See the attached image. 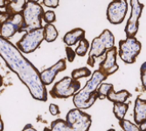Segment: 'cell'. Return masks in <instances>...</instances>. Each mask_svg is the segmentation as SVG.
Masks as SVG:
<instances>
[{"instance_id": "6da1fadb", "label": "cell", "mask_w": 146, "mask_h": 131, "mask_svg": "<svg viewBox=\"0 0 146 131\" xmlns=\"http://www.w3.org/2000/svg\"><path fill=\"white\" fill-rule=\"evenodd\" d=\"M0 56L28 88L33 99L43 102L47 100V91L40 79V72L22 55L17 46L2 36H0Z\"/></svg>"}, {"instance_id": "7a4b0ae2", "label": "cell", "mask_w": 146, "mask_h": 131, "mask_svg": "<svg viewBox=\"0 0 146 131\" xmlns=\"http://www.w3.org/2000/svg\"><path fill=\"white\" fill-rule=\"evenodd\" d=\"M107 77L101 71H95L86 85L74 94L73 101L75 107L81 110L90 108L98 99L96 91L99 85L107 79Z\"/></svg>"}, {"instance_id": "3957f363", "label": "cell", "mask_w": 146, "mask_h": 131, "mask_svg": "<svg viewBox=\"0 0 146 131\" xmlns=\"http://www.w3.org/2000/svg\"><path fill=\"white\" fill-rule=\"evenodd\" d=\"M115 47V37L111 31L109 29H105L102 33L96 38L93 40L90 50L88 52V65L91 67L95 66L96 60L99 57H102L104 54H106L109 49Z\"/></svg>"}, {"instance_id": "277c9868", "label": "cell", "mask_w": 146, "mask_h": 131, "mask_svg": "<svg viewBox=\"0 0 146 131\" xmlns=\"http://www.w3.org/2000/svg\"><path fill=\"white\" fill-rule=\"evenodd\" d=\"M21 13L24 18L25 33L43 28L42 19L45 11L41 5H39L38 3L27 2L25 4Z\"/></svg>"}, {"instance_id": "5b68a950", "label": "cell", "mask_w": 146, "mask_h": 131, "mask_svg": "<svg viewBox=\"0 0 146 131\" xmlns=\"http://www.w3.org/2000/svg\"><path fill=\"white\" fill-rule=\"evenodd\" d=\"M81 89V82L74 80L70 77H64L61 80L56 82L49 91L52 98L68 99L74 97V94Z\"/></svg>"}, {"instance_id": "8992f818", "label": "cell", "mask_w": 146, "mask_h": 131, "mask_svg": "<svg viewBox=\"0 0 146 131\" xmlns=\"http://www.w3.org/2000/svg\"><path fill=\"white\" fill-rule=\"evenodd\" d=\"M45 40L44 27L38 29H34L26 32L23 37L17 42L18 48L25 54H30L34 52L41 42Z\"/></svg>"}, {"instance_id": "52a82bcc", "label": "cell", "mask_w": 146, "mask_h": 131, "mask_svg": "<svg viewBox=\"0 0 146 131\" xmlns=\"http://www.w3.org/2000/svg\"><path fill=\"white\" fill-rule=\"evenodd\" d=\"M142 48L141 42L136 37H128L119 42L118 55L123 62L128 64L134 63Z\"/></svg>"}, {"instance_id": "ba28073f", "label": "cell", "mask_w": 146, "mask_h": 131, "mask_svg": "<svg viewBox=\"0 0 146 131\" xmlns=\"http://www.w3.org/2000/svg\"><path fill=\"white\" fill-rule=\"evenodd\" d=\"M66 121L73 131H88L92 124L91 116L79 108L69 110L67 114Z\"/></svg>"}, {"instance_id": "9c48e42d", "label": "cell", "mask_w": 146, "mask_h": 131, "mask_svg": "<svg viewBox=\"0 0 146 131\" xmlns=\"http://www.w3.org/2000/svg\"><path fill=\"white\" fill-rule=\"evenodd\" d=\"M25 32L24 18L20 13L12 14L11 17L0 26V36L9 40L10 38L14 36L16 33Z\"/></svg>"}, {"instance_id": "30bf717a", "label": "cell", "mask_w": 146, "mask_h": 131, "mask_svg": "<svg viewBox=\"0 0 146 131\" xmlns=\"http://www.w3.org/2000/svg\"><path fill=\"white\" fill-rule=\"evenodd\" d=\"M130 6H131V12L130 16L127 21L125 27V34L126 38L128 37H135L137 34L138 28H139V19L141 17L144 5L139 2V0H130Z\"/></svg>"}, {"instance_id": "8fae6325", "label": "cell", "mask_w": 146, "mask_h": 131, "mask_svg": "<svg viewBox=\"0 0 146 131\" xmlns=\"http://www.w3.org/2000/svg\"><path fill=\"white\" fill-rule=\"evenodd\" d=\"M128 11L127 0H113L107 9V19L113 25L123 22Z\"/></svg>"}, {"instance_id": "7c38bea8", "label": "cell", "mask_w": 146, "mask_h": 131, "mask_svg": "<svg viewBox=\"0 0 146 131\" xmlns=\"http://www.w3.org/2000/svg\"><path fill=\"white\" fill-rule=\"evenodd\" d=\"M116 56H117V48L113 47L112 48L109 49L105 54V59L99 64V71H101L105 76H110L115 73L119 66L116 62Z\"/></svg>"}, {"instance_id": "4fadbf2b", "label": "cell", "mask_w": 146, "mask_h": 131, "mask_svg": "<svg viewBox=\"0 0 146 131\" xmlns=\"http://www.w3.org/2000/svg\"><path fill=\"white\" fill-rule=\"evenodd\" d=\"M66 69H67V64H66L65 59L59 60L55 64L52 65V67L40 72V79L42 83L46 86L51 85L54 81L58 73L60 71H64Z\"/></svg>"}, {"instance_id": "5bb4252c", "label": "cell", "mask_w": 146, "mask_h": 131, "mask_svg": "<svg viewBox=\"0 0 146 131\" xmlns=\"http://www.w3.org/2000/svg\"><path fill=\"white\" fill-rule=\"evenodd\" d=\"M134 122L138 126L146 122V99H142L140 97H137L135 101Z\"/></svg>"}, {"instance_id": "9a60e30c", "label": "cell", "mask_w": 146, "mask_h": 131, "mask_svg": "<svg viewBox=\"0 0 146 131\" xmlns=\"http://www.w3.org/2000/svg\"><path fill=\"white\" fill-rule=\"evenodd\" d=\"M84 37H85V31L82 28H78L66 34L63 37V42L67 46L71 47L75 45Z\"/></svg>"}, {"instance_id": "2e32d148", "label": "cell", "mask_w": 146, "mask_h": 131, "mask_svg": "<svg viewBox=\"0 0 146 131\" xmlns=\"http://www.w3.org/2000/svg\"><path fill=\"white\" fill-rule=\"evenodd\" d=\"M132 95L126 90H121L117 91V93H115L113 88L109 91V93L107 95V99L113 103H122V102H125Z\"/></svg>"}, {"instance_id": "e0dca14e", "label": "cell", "mask_w": 146, "mask_h": 131, "mask_svg": "<svg viewBox=\"0 0 146 131\" xmlns=\"http://www.w3.org/2000/svg\"><path fill=\"white\" fill-rule=\"evenodd\" d=\"M43 131H73L72 128L67 122L62 119H57L51 123V128H45Z\"/></svg>"}, {"instance_id": "ac0fdd59", "label": "cell", "mask_w": 146, "mask_h": 131, "mask_svg": "<svg viewBox=\"0 0 146 131\" xmlns=\"http://www.w3.org/2000/svg\"><path fill=\"white\" fill-rule=\"evenodd\" d=\"M44 34H45V41L47 42H54L58 35V30L54 24H46L44 27Z\"/></svg>"}, {"instance_id": "d6986e66", "label": "cell", "mask_w": 146, "mask_h": 131, "mask_svg": "<svg viewBox=\"0 0 146 131\" xmlns=\"http://www.w3.org/2000/svg\"><path fill=\"white\" fill-rule=\"evenodd\" d=\"M129 109V104L126 102L122 103H114L113 112L115 118L118 121H122L124 119L125 114Z\"/></svg>"}, {"instance_id": "ffe728a7", "label": "cell", "mask_w": 146, "mask_h": 131, "mask_svg": "<svg viewBox=\"0 0 146 131\" xmlns=\"http://www.w3.org/2000/svg\"><path fill=\"white\" fill-rule=\"evenodd\" d=\"M26 3H27L26 0H15L14 3L11 4L10 5H8L5 8V11L11 15L16 14V13H20V12H22Z\"/></svg>"}, {"instance_id": "44dd1931", "label": "cell", "mask_w": 146, "mask_h": 131, "mask_svg": "<svg viewBox=\"0 0 146 131\" xmlns=\"http://www.w3.org/2000/svg\"><path fill=\"white\" fill-rule=\"evenodd\" d=\"M89 42L87 40V39L84 37L82 38L81 41L79 42V45L78 47L76 48V49L74 50L75 51V53L77 56H85L86 54L88 53V50L89 48Z\"/></svg>"}, {"instance_id": "7402d4cb", "label": "cell", "mask_w": 146, "mask_h": 131, "mask_svg": "<svg viewBox=\"0 0 146 131\" xmlns=\"http://www.w3.org/2000/svg\"><path fill=\"white\" fill-rule=\"evenodd\" d=\"M91 75V71L88 67H82L75 69L71 73V77L74 80H79L80 78L82 77H88Z\"/></svg>"}, {"instance_id": "603a6c76", "label": "cell", "mask_w": 146, "mask_h": 131, "mask_svg": "<svg viewBox=\"0 0 146 131\" xmlns=\"http://www.w3.org/2000/svg\"><path fill=\"white\" fill-rule=\"evenodd\" d=\"M114 86L112 84H108V83H103L99 85L97 89V97L99 99H107V95L109 93V91L113 89Z\"/></svg>"}, {"instance_id": "cb8c5ba5", "label": "cell", "mask_w": 146, "mask_h": 131, "mask_svg": "<svg viewBox=\"0 0 146 131\" xmlns=\"http://www.w3.org/2000/svg\"><path fill=\"white\" fill-rule=\"evenodd\" d=\"M119 124H120L123 131H142L138 125L125 119L119 121Z\"/></svg>"}, {"instance_id": "d4e9b609", "label": "cell", "mask_w": 146, "mask_h": 131, "mask_svg": "<svg viewBox=\"0 0 146 131\" xmlns=\"http://www.w3.org/2000/svg\"><path fill=\"white\" fill-rule=\"evenodd\" d=\"M43 19L46 24H52L56 21V15L54 11H45L43 15Z\"/></svg>"}, {"instance_id": "484cf974", "label": "cell", "mask_w": 146, "mask_h": 131, "mask_svg": "<svg viewBox=\"0 0 146 131\" xmlns=\"http://www.w3.org/2000/svg\"><path fill=\"white\" fill-rule=\"evenodd\" d=\"M140 77H141V82L143 89L146 91V62L141 65L140 68Z\"/></svg>"}, {"instance_id": "4316f807", "label": "cell", "mask_w": 146, "mask_h": 131, "mask_svg": "<svg viewBox=\"0 0 146 131\" xmlns=\"http://www.w3.org/2000/svg\"><path fill=\"white\" fill-rule=\"evenodd\" d=\"M60 0H43V5L49 8H56L59 6Z\"/></svg>"}, {"instance_id": "83f0119b", "label": "cell", "mask_w": 146, "mask_h": 131, "mask_svg": "<svg viewBox=\"0 0 146 131\" xmlns=\"http://www.w3.org/2000/svg\"><path fill=\"white\" fill-rule=\"evenodd\" d=\"M66 53H67V57H68V60L69 62H73L76 56V53L75 51H74L70 47L67 46L66 47Z\"/></svg>"}, {"instance_id": "f1b7e54d", "label": "cell", "mask_w": 146, "mask_h": 131, "mask_svg": "<svg viewBox=\"0 0 146 131\" xmlns=\"http://www.w3.org/2000/svg\"><path fill=\"white\" fill-rule=\"evenodd\" d=\"M49 112H50V114L52 116H56V115L60 114V113L59 107L57 106V105H55V104H50V106H49Z\"/></svg>"}, {"instance_id": "f546056e", "label": "cell", "mask_w": 146, "mask_h": 131, "mask_svg": "<svg viewBox=\"0 0 146 131\" xmlns=\"http://www.w3.org/2000/svg\"><path fill=\"white\" fill-rule=\"evenodd\" d=\"M10 17H11V14L8 13L6 11H0V26L4 24Z\"/></svg>"}, {"instance_id": "4dcf8cb0", "label": "cell", "mask_w": 146, "mask_h": 131, "mask_svg": "<svg viewBox=\"0 0 146 131\" xmlns=\"http://www.w3.org/2000/svg\"><path fill=\"white\" fill-rule=\"evenodd\" d=\"M14 2L15 0H0V8H6L8 5Z\"/></svg>"}, {"instance_id": "1f68e13d", "label": "cell", "mask_w": 146, "mask_h": 131, "mask_svg": "<svg viewBox=\"0 0 146 131\" xmlns=\"http://www.w3.org/2000/svg\"><path fill=\"white\" fill-rule=\"evenodd\" d=\"M22 131H37V129H35V128L32 124H27L25 126V128L22 129Z\"/></svg>"}, {"instance_id": "d6a6232c", "label": "cell", "mask_w": 146, "mask_h": 131, "mask_svg": "<svg viewBox=\"0 0 146 131\" xmlns=\"http://www.w3.org/2000/svg\"><path fill=\"white\" fill-rule=\"evenodd\" d=\"M140 128H141V130L142 131H146V122H144L143 124H141L140 126Z\"/></svg>"}, {"instance_id": "836d02e7", "label": "cell", "mask_w": 146, "mask_h": 131, "mask_svg": "<svg viewBox=\"0 0 146 131\" xmlns=\"http://www.w3.org/2000/svg\"><path fill=\"white\" fill-rule=\"evenodd\" d=\"M0 131H4V122L1 119V115H0Z\"/></svg>"}, {"instance_id": "e575fe53", "label": "cell", "mask_w": 146, "mask_h": 131, "mask_svg": "<svg viewBox=\"0 0 146 131\" xmlns=\"http://www.w3.org/2000/svg\"><path fill=\"white\" fill-rule=\"evenodd\" d=\"M2 85H3V77L0 75V87H2Z\"/></svg>"}, {"instance_id": "d590c367", "label": "cell", "mask_w": 146, "mask_h": 131, "mask_svg": "<svg viewBox=\"0 0 146 131\" xmlns=\"http://www.w3.org/2000/svg\"><path fill=\"white\" fill-rule=\"evenodd\" d=\"M27 2H33V3H38L39 0H26Z\"/></svg>"}, {"instance_id": "8d00e7d4", "label": "cell", "mask_w": 146, "mask_h": 131, "mask_svg": "<svg viewBox=\"0 0 146 131\" xmlns=\"http://www.w3.org/2000/svg\"><path fill=\"white\" fill-rule=\"evenodd\" d=\"M107 131H115V130L114 128H110V129H108Z\"/></svg>"}]
</instances>
